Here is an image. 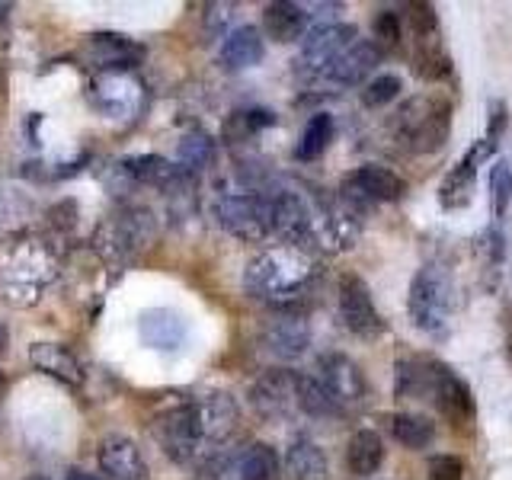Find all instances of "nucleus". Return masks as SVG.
<instances>
[{"instance_id":"obj_1","label":"nucleus","mask_w":512,"mask_h":480,"mask_svg":"<svg viewBox=\"0 0 512 480\" xmlns=\"http://www.w3.org/2000/svg\"><path fill=\"white\" fill-rule=\"evenodd\" d=\"M311 276H314L311 256L298 247H292V244H282V247L263 250L260 256H256V260L247 266L244 285L250 288L253 298L285 304L308 288Z\"/></svg>"},{"instance_id":"obj_2","label":"nucleus","mask_w":512,"mask_h":480,"mask_svg":"<svg viewBox=\"0 0 512 480\" xmlns=\"http://www.w3.org/2000/svg\"><path fill=\"white\" fill-rule=\"evenodd\" d=\"M407 311L416 330L439 333L448 324V311H452V282H448L445 269L426 266L416 272L407 295Z\"/></svg>"},{"instance_id":"obj_3","label":"nucleus","mask_w":512,"mask_h":480,"mask_svg":"<svg viewBox=\"0 0 512 480\" xmlns=\"http://www.w3.org/2000/svg\"><path fill=\"white\" fill-rule=\"evenodd\" d=\"M154 240V218L148 212H122V215H112L106 218L100 228H96L93 237V247L100 250L109 263H128L135 256L138 247L151 244Z\"/></svg>"},{"instance_id":"obj_4","label":"nucleus","mask_w":512,"mask_h":480,"mask_svg":"<svg viewBox=\"0 0 512 480\" xmlns=\"http://www.w3.org/2000/svg\"><path fill=\"white\" fill-rule=\"evenodd\" d=\"M448 112L452 109L442 100H410L397 112V135L413 151H439L452 128Z\"/></svg>"},{"instance_id":"obj_5","label":"nucleus","mask_w":512,"mask_h":480,"mask_svg":"<svg viewBox=\"0 0 512 480\" xmlns=\"http://www.w3.org/2000/svg\"><path fill=\"white\" fill-rule=\"evenodd\" d=\"M151 432L170 461L176 464H189L196 461L199 445H202V432H199V416H196V404H176L164 413L154 416Z\"/></svg>"},{"instance_id":"obj_6","label":"nucleus","mask_w":512,"mask_h":480,"mask_svg":"<svg viewBox=\"0 0 512 480\" xmlns=\"http://www.w3.org/2000/svg\"><path fill=\"white\" fill-rule=\"evenodd\" d=\"M215 218L224 231L247 240V244H260L272 237V212L269 196H256V192H237V196H224L215 205Z\"/></svg>"},{"instance_id":"obj_7","label":"nucleus","mask_w":512,"mask_h":480,"mask_svg":"<svg viewBox=\"0 0 512 480\" xmlns=\"http://www.w3.org/2000/svg\"><path fill=\"white\" fill-rule=\"evenodd\" d=\"M250 407L263 420H285L298 410V375L288 368H269L250 388Z\"/></svg>"},{"instance_id":"obj_8","label":"nucleus","mask_w":512,"mask_h":480,"mask_svg":"<svg viewBox=\"0 0 512 480\" xmlns=\"http://www.w3.org/2000/svg\"><path fill=\"white\" fill-rule=\"evenodd\" d=\"M212 477L215 480H279L282 461L272 445L253 442L247 448H240L237 455H224V458L215 455Z\"/></svg>"},{"instance_id":"obj_9","label":"nucleus","mask_w":512,"mask_h":480,"mask_svg":"<svg viewBox=\"0 0 512 480\" xmlns=\"http://www.w3.org/2000/svg\"><path fill=\"white\" fill-rule=\"evenodd\" d=\"M407 192V183L388 167H359L343 180V199L349 205H372V202H394Z\"/></svg>"},{"instance_id":"obj_10","label":"nucleus","mask_w":512,"mask_h":480,"mask_svg":"<svg viewBox=\"0 0 512 480\" xmlns=\"http://www.w3.org/2000/svg\"><path fill=\"white\" fill-rule=\"evenodd\" d=\"M340 317L349 333L356 336H378L384 330L381 314L372 301V292L359 276H343L340 279Z\"/></svg>"},{"instance_id":"obj_11","label":"nucleus","mask_w":512,"mask_h":480,"mask_svg":"<svg viewBox=\"0 0 512 480\" xmlns=\"http://www.w3.org/2000/svg\"><path fill=\"white\" fill-rule=\"evenodd\" d=\"M359 39L356 26H346V23H327V26H317L308 39H304L301 48V68L311 71V74H324L330 64L340 58L346 48Z\"/></svg>"},{"instance_id":"obj_12","label":"nucleus","mask_w":512,"mask_h":480,"mask_svg":"<svg viewBox=\"0 0 512 480\" xmlns=\"http://www.w3.org/2000/svg\"><path fill=\"white\" fill-rule=\"evenodd\" d=\"M100 471L106 480H151L148 461H144L138 442L128 436H109L100 442Z\"/></svg>"},{"instance_id":"obj_13","label":"nucleus","mask_w":512,"mask_h":480,"mask_svg":"<svg viewBox=\"0 0 512 480\" xmlns=\"http://www.w3.org/2000/svg\"><path fill=\"white\" fill-rule=\"evenodd\" d=\"M317 381L324 384V391L336 400V404H359L365 397V378L359 365L346 356H324L317 365Z\"/></svg>"},{"instance_id":"obj_14","label":"nucleus","mask_w":512,"mask_h":480,"mask_svg":"<svg viewBox=\"0 0 512 480\" xmlns=\"http://www.w3.org/2000/svg\"><path fill=\"white\" fill-rule=\"evenodd\" d=\"M192 404H196L202 442L218 445L231 439V432L237 429V420H240V410L231 394H208V397L192 400Z\"/></svg>"},{"instance_id":"obj_15","label":"nucleus","mask_w":512,"mask_h":480,"mask_svg":"<svg viewBox=\"0 0 512 480\" xmlns=\"http://www.w3.org/2000/svg\"><path fill=\"white\" fill-rule=\"evenodd\" d=\"M429 400H436L439 410L448 416L452 423H468L474 416V397H471V388L464 384L461 378H455L448 372L445 365H436L432 368V391H429Z\"/></svg>"},{"instance_id":"obj_16","label":"nucleus","mask_w":512,"mask_h":480,"mask_svg":"<svg viewBox=\"0 0 512 480\" xmlns=\"http://www.w3.org/2000/svg\"><path fill=\"white\" fill-rule=\"evenodd\" d=\"M490 151L484 148V141H477L474 148L468 151V157L461 160L458 167H452V173L442 180V189H439V202L448 212H458V208L471 205L474 199V186H477V164L484 160Z\"/></svg>"},{"instance_id":"obj_17","label":"nucleus","mask_w":512,"mask_h":480,"mask_svg":"<svg viewBox=\"0 0 512 480\" xmlns=\"http://www.w3.org/2000/svg\"><path fill=\"white\" fill-rule=\"evenodd\" d=\"M90 55L103 71L119 74V71L135 68L144 58V48L128 36H122V32H96V36H90Z\"/></svg>"},{"instance_id":"obj_18","label":"nucleus","mask_w":512,"mask_h":480,"mask_svg":"<svg viewBox=\"0 0 512 480\" xmlns=\"http://www.w3.org/2000/svg\"><path fill=\"white\" fill-rule=\"evenodd\" d=\"M378 58H381V48H378L375 42L356 39V42H352V45L346 48V52L324 71V77L333 80V84H340V87H352V84H359V80H365L368 74L375 71Z\"/></svg>"},{"instance_id":"obj_19","label":"nucleus","mask_w":512,"mask_h":480,"mask_svg":"<svg viewBox=\"0 0 512 480\" xmlns=\"http://www.w3.org/2000/svg\"><path fill=\"white\" fill-rule=\"evenodd\" d=\"M29 362H32V368H39V372H45L48 378H58L64 384H71V388L84 384V365H80L74 352L61 343H32Z\"/></svg>"},{"instance_id":"obj_20","label":"nucleus","mask_w":512,"mask_h":480,"mask_svg":"<svg viewBox=\"0 0 512 480\" xmlns=\"http://www.w3.org/2000/svg\"><path fill=\"white\" fill-rule=\"evenodd\" d=\"M311 343V333L308 324L301 317L292 314H282L276 320H269L266 330H263V346L279 359H298L304 349Z\"/></svg>"},{"instance_id":"obj_21","label":"nucleus","mask_w":512,"mask_h":480,"mask_svg":"<svg viewBox=\"0 0 512 480\" xmlns=\"http://www.w3.org/2000/svg\"><path fill=\"white\" fill-rule=\"evenodd\" d=\"M138 333H141V343L151 346V349H176L186 340V320L167 311V308H151L144 311L138 320Z\"/></svg>"},{"instance_id":"obj_22","label":"nucleus","mask_w":512,"mask_h":480,"mask_svg":"<svg viewBox=\"0 0 512 480\" xmlns=\"http://www.w3.org/2000/svg\"><path fill=\"white\" fill-rule=\"evenodd\" d=\"M263 55H266V45L256 26H237L221 42V61H224V68H231V71L253 68V64L263 61Z\"/></svg>"},{"instance_id":"obj_23","label":"nucleus","mask_w":512,"mask_h":480,"mask_svg":"<svg viewBox=\"0 0 512 480\" xmlns=\"http://www.w3.org/2000/svg\"><path fill=\"white\" fill-rule=\"evenodd\" d=\"M122 167L128 170V176L135 180V186H157V189H173L183 180V170L173 167L170 160L157 157V154H138V157H125Z\"/></svg>"},{"instance_id":"obj_24","label":"nucleus","mask_w":512,"mask_h":480,"mask_svg":"<svg viewBox=\"0 0 512 480\" xmlns=\"http://www.w3.org/2000/svg\"><path fill=\"white\" fill-rule=\"evenodd\" d=\"M90 90H93L96 106H100L103 112H109V116L132 112V109H138V100H141L138 84H132V80L122 77V74H103Z\"/></svg>"},{"instance_id":"obj_25","label":"nucleus","mask_w":512,"mask_h":480,"mask_svg":"<svg viewBox=\"0 0 512 480\" xmlns=\"http://www.w3.org/2000/svg\"><path fill=\"white\" fill-rule=\"evenodd\" d=\"M304 26H308V13L298 4H288V0H279V4H269L263 10V29L272 42H295L301 39Z\"/></svg>"},{"instance_id":"obj_26","label":"nucleus","mask_w":512,"mask_h":480,"mask_svg":"<svg viewBox=\"0 0 512 480\" xmlns=\"http://www.w3.org/2000/svg\"><path fill=\"white\" fill-rule=\"evenodd\" d=\"M384 461V445H381V436L372 429H359L356 436L349 439V448H346V464L349 471L356 477H368L381 468Z\"/></svg>"},{"instance_id":"obj_27","label":"nucleus","mask_w":512,"mask_h":480,"mask_svg":"<svg viewBox=\"0 0 512 480\" xmlns=\"http://www.w3.org/2000/svg\"><path fill=\"white\" fill-rule=\"evenodd\" d=\"M285 471L292 480H327V458L311 439H298L285 455Z\"/></svg>"},{"instance_id":"obj_28","label":"nucleus","mask_w":512,"mask_h":480,"mask_svg":"<svg viewBox=\"0 0 512 480\" xmlns=\"http://www.w3.org/2000/svg\"><path fill=\"white\" fill-rule=\"evenodd\" d=\"M215 138H208L205 132H189L183 141H180V148H176V160H180V170L183 173H199L205 167H212L215 164Z\"/></svg>"},{"instance_id":"obj_29","label":"nucleus","mask_w":512,"mask_h":480,"mask_svg":"<svg viewBox=\"0 0 512 480\" xmlns=\"http://www.w3.org/2000/svg\"><path fill=\"white\" fill-rule=\"evenodd\" d=\"M276 125V116H272L269 109H237L228 116V122H224V141L228 144H240L253 138L256 132H263V128Z\"/></svg>"},{"instance_id":"obj_30","label":"nucleus","mask_w":512,"mask_h":480,"mask_svg":"<svg viewBox=\"0 0 512 480\" xmlns=\"http://www.w3.org/2000/svg\"><path fill=\"white\" fill-rule=\"evenodd\" d=\"M391 432L404 448H426L436 439V426H432L426 416H416V413H397L391 420Z\"/></svg>"},{"instance_id":"obj_31","label":"nucleus","mask_w":512,"mask_h":480,"mask_svg":"<svg viewBox=\"0 0 512 480\" xmlns=\"http://www.w3.org/2000/svg\"><path fill=\"white\" fill-rule=\"evenodd\" d=\"M330 141H333V119L327 116V112H317V116L308 122V128H304L295 154H298V160H314L327 151Z\"/></svg>"},{"instance_id":"obj_32","label":"nucleus","mask_w":512,"mask_h":480,"mask_svg":"<svg viewBox=\"0 0 512 480\" xmlns=\"http://www.w3.org/2000/svg\"><path fill=\"white\" fill-rule=\"evenodd\" d=\"M298 410L311 416H333V413H340V404L324 391V384L317 378L298 375Z\"/></svg>"},{"instance_id":"obj_33","label":"nucleus","mask_w":512,"mask_h":480,"mask_svg":"<svg viewBox=\"0 0 512 480\" xmlns=\"http://www.w3.org/2000/svg\"><path fill=\"white\" fill-rule=\"evenodd\" d=\"M490 202H493V215L503 218L512 202V167L506 160H496L490 170Z\"/></svg>"},{"instance_id":"obj_34","label":"nucleus","mask_w":512,"mask_h":480,"mask_svg":"<svg viewBox=\"0 0 512 480\" xmlns=\"http://www.w3.org/2000/svg\"><path fill=\"white\" fill-rule=\"evenodd\" d=\"M397 93H400V77H394V74H381V77H375L372 84H368V87L362 90V103H365V106H372V109H378V106H384V103H391Z\"/></svg>"},{"instance_id":"obj_35","label":"nucleus","mask_w":512,"mask_h":480,"mask_svg":"<svg viewBox=\"0 0 512 480\" xmlns=\"http://www.w3.org/2000/svg\"><path fill=\"white\" fill-rule=\"evenodd\" d=\"M372 29H375V39H378L384 48H394V45L400 42V16H397L394 10H381V13L375 16Z\"/></svg>"},{"instance_id":"obj_36","label":"nucleus","mask_w":512,"mask_h":480,"mask_svg":"<svg viewBox=\"0 0 512 480\" xmlns=\"http://www.w3.org/2000/svg\"><path fill=\"white\" fill-rule=\"evenodd\" d=\"M464 464L455 455H436L429 458V480H461Z\"/></svg>"},{"instance_id":"obj_37","label":"nucleus","mask_w":512,"mask_h":480,"mask_svg":"<svg viewBox=\"0 0 512 480\" xmlns=\"http://www.w3.org/2000/svg\"><path fill=\"white\" fill-rule=\"evenodd\" d=\"M48 218H52L55 228H74V224H77V202L74 199L58 202L52 212H48Z\"/></svg>"},{"instance_id":"obj_38","label":"nucleus","mask_w":512,"mask_h":480,"mask_svg":"<svg viewBox=\"0 0 512 480\" xmlns=\"http://www.w3.org/2000/svg\"><path fill=\"white\" fill-rule=\"evenodd\" d=\"M503 128H506V106H503V103H496V106H493V116H490V132H487V138H484V148H487V151L496 148V141H500Z\"/></svg>"},{"instance_id":"obj_39","label":"nucleus","mask_w":512,"mask_h":480,"mask_svg":"<svg viewBox=\"0 0 512 480\" xmlns=\"http://www.w3.org/2000/svg\"><path fill=\"white\" fill-rule=\"evenodd\" d=\"M205 10H212V13H208V26H212V29H218V26H224V23H228L231 20V4H208Z\"/></svg>"},{"instance_id":"obj_40","label":"nucleus","mask_w":512,"mask_h":480,"mask_svg":"<svg viewBox=\"0 0 512 480\" xmlns=\"http://www.w3.org/2000/svg\"><path fill=\"white\" fill-rule=\"evenodd\" d=\"M64 480H96V477H93L90 471H84V468H71Z\"/></svg>"},{"instance_id":"obj_41","label":"nucleus","mask_w":512,"mask_h":480,"mask_svg":"<svg viewBox=\"0 0 512 480\" xmlns=\"http://www.w3.org/2000/svg\"><path fill=\"white\" fill-rule=\"evenodd\" d=\"M10 10H13L10 4H0V23H4V20H7V13H10Z\"/></svg>"},{"instance_id":"obj_42","label":"nucleus","mask_w":512,"mask_h":480,"mask_svg":"<svg viewBox=\"0 0 512 480\" xmlns=\"http://www.w3.org/2000/svg\"><path fill=\"white\" fill-rule=\"evenodd\" d=\"M4 346H7V333H4V327H0V352H4Z\"/></svg>"},{"instance_id":"obj_43","label":"nucleus","mask_w":512,"mask_h":480,"mask_svg":"<svg viewBox=\"0 0 512 480\" xmlns=\"http://www.w3.org/2000/svg\"><path fill=\"white\" fill-rule=\"evenodd\" d=\"M509 359H512V327H509Z\"/></svg>"},{"instance_id":"obj_44","label":"nucleus","mask_w":512,"mask_h":480,"mask_svg":"<svg viewBox=\"0 0 512 480\" xmlns=\"http://www.w3.org/2000/svg\"><path fill=\"white\" fill-rule=\"evenodd\" d=\"M26 480H48V477H42V474H36V477H26Z\"/></svg>"},{"instance_id":"obj_45","label":"nucleus","mask_w":512,"mask_h":480,"mask_svg":"<svg viewBox=\"0 0 512 480\" xmlns=\"http://www.w3.org/2000/svg\"><path fill=\"white\" fill-rule=\"evenodd\" d=\"M0 388H4V375H0Z\"/></svg>"}]
</instances>
